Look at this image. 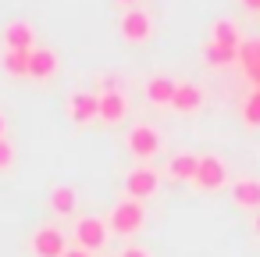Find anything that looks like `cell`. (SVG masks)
<instances>
[{
    "label": "cell",
    "mask_w": 260,
    "mask_h": 257,
    "mask_svg": "<svg viewBox=\"0 0 260 257\" xmlns=\"http://www.w3.org/2000/svg\"><path fill=\"white\" fill-rule=\"evenodd\" d=\"M203 58H207L214 68H224V65L239 61V50H235V47H224V43H207V47H203Z\"/></svg>",
    "instance_id": "d6986e66"
},
{
    "label": "cell",
    "mask_w": 260,
    "mask_h": 257,
    "mask_svg": "<svg viewBox=\"0 0 260 257\" xmlns=\"http://www.w3.org/2000/svg\"><path fill=\"white\" fill-rule=\"evenodd\" d=\"M210 43H224V47H235L242 43V33H239V22L235 18H217L210 25Z\"/></svg>",
    "instance_id": "9a60e30c"
},
{
    "label": "cell",
    "mask_w": 260,
    "mask_h": 257,
    "mask_svg": "<svg viewBox=\"0 0 260 257\" xmlns=\"http://www.w3.org/2000/svg\"><path fill=\"white\" fill-rule=\"evenodd\" d=\"M29 58H32V50H4L0 65H4L8 75H29Z\"/></svg>",
    "instance_id": "ac0fdd59"
},
{
    "label": "cell",
    "mask_w": 260,
    "mask_h": 257,
    "mask_svg": "<svg viewBox=\"0 0 260 257\" xmlns=\"http://www.w3.org/2000/svg\"><path fill=\"white\" fill-rule=\"evenodd\" d=\"M239 65L246 68V75L260 72V40H242L239 43Z\"/></svg>",
    "instance_id": "ffe728a7"
},
{
    "label": "cell",
    "mask_w": 260,
    "mask_h": 257,
    "mask_svg": "<svg viewBox=\"0 0 260 257\" xmlns=\"http://www.w3.org/2000/svg\"><path fill=\"white\" fill-rule=\"evenodd\" d=\"M125 143H128V150H132L139 161H150V157H157V154H160V147H164V139H160L157 125H150V122H136V125L128 129Z\"/></svg>",
    "instance_id": "7a4b0ae2"
},
{
    "label": "cell",
    "mask_w": 260,
    "mask_h": 257,
    "mask_svg": "<svg viewBox=\"0 0 260 257\" xmlns=\"http://www.w3.org/2000/svg\"><path fill=\"white\" fill-rule=\"evenodd\" d=\"M192 186H196L200 193H210V189L228 186V164H224L217 154H203V157H200V168H196V175H192Z\"/></svg>",
    "instance_id": "3957f363"
},
{
    "label": "cell",
    "mask_w": 260,
    "mask_h": 257,
    "mask_svg": "<svg viewBox=\"0 0 260 257\" xmlns=\"http://www.w3.org/2000/svg\"><path fill=\"white\" fill-rule=\"evenodd\" d=\"M11 164H15V143L4 136L0 139V172H11Z\"/></svg>",
    "instance_id": "7402d4cb"
},
{
    "label": "cell",
    "mask_w": 260,
    "mask_h": 257,
    "mask_svg": "<svg viewBox=\"0 0 260 257\" xmlns=\"http://www.w3.org/2000/svg\"><path fill=\"white\" fill-rule=\"evenodd\" d=\"M107 236H111V229H107V221H104V218L86 214V218H79V221H75V243H79L82 250H89V253L104 250V246H107Z\"/></svg>",
    "instance_id": "8992f818"
},
{
    "label": "cell",
    "mask_w": 260,
    "mask_h": 257,
    "mask_svg": "<svg viewBox=\"0 0 260 257\" xmlns=\"http://www.w3.org/2000/svg\"><path fill=\"white\" fill-rule=\"evenodd\" d=\"M57 72V54L50 47H32V58H29V75L32 79H50Z\"/></svg>",
    "instance_id": "4fadbf2b"
},
{
    "label": "cell",
    "mask_w": 260,
    "mask_h": 257,
    "mask_svg": "<svg viewBox=\"0 0 260 257\" xmlns=\"http://www.w3.org/2000/svg\"><path fill=\"white\" fill-rule=\"evenodd\" d=\"M242 122H246L249 129L260 125V90H249V97L242 100Z\"/></svg>",
    "instance_id": "44dd1931"
},
{
    "label": "cell",
    "mask_w": 260,
    "mask_h": 257,
    "mask_svg": "<svg viewBox=\"0 0 260 257\" xmlns=\"http://www.w3.org/2000/svg\"><path fill=\"white\" fill-rule=\"evenodd\" d=\"M143 221H146V207H143V200H132V196L114 200V207H111V214H107V229L118 232V236L139 232Z\"/></svg>",
    "instance_id": "6da1fadb"
},
{
    "label": "cell",
    "mask_w": 260,
    "mask_h": 257,
    "mask_svg": "<svg viewBox=\"0 0 260 257\" xmlns=\"http://www.w3.org/2000/svg\"><path fill=\"white\" fill-rule=\"evenodd\" d=\"M32 253L36 257H64L68 253V239L57 225H40L32 232Z\"/></svg>",
    "instance_id": "52a82bcc"
},
{
    "label": "cell",
    "mask_w": 260,
    "mask_h": 257,
    "mask_svg": "<svg viewBox=\"0 0 260 257\" xmlns=\"http://www.w3.org/2000/svg\"><path fill=\"white\" fill-rule=\"evenodd\" d=\"M242 8L246 11H260V0H242Z\"/></svg>",
    "instance_id": "d4e9b609"
},
{
    "label": "cell",
    "mask_w": 260,
    "mask_h": 257,
    "mask_svg": "<svg viewBox=\"0 0 260 257\" xmlns=\"http://www.w3.org/2000/svg\"><path fill=\"white\" fill-rule=\"evenodd\" d=\"M118 4H128V8H136V0H118Z\"/></svg>",
    "instance_id": "83f0119b"
},
{
    "label": "cell",
    "mask_w": 260,
    "mask_h": 257,
    "mask_svg": "<svg viewBox=\"0 0 260 257\" xmlns=\"http://www.w3.org/2000/svg\"><path fill=\"white\" fill-rule=\"evenodd\" d=\"M64 257H89V250H82V246H68Z\"/></svg>",
    "instance_id": "cb8c5ba5"
},
{
    "label": "cell",
    "mask_w": 260,
    "mask_h": 257,
    "mask_svg": "<svg viewBox=\"0 0 260 257\" xmlns=\"http://www.w3.org/2000/svg\"><path fill=\"white\" fill-rule=\"evenodd\" d=\"M196 168H200V154H189V150H182V154H175L171 161H168V175L171 179H182V182H192V175H196Z\"/></svg>",
    "instance_id": "5bb4252c"
},
{
    "label": "cell",
    "mask_w": 260,
    "mask_h": 257,
    "mask_svg": "<svg viewBox=\"0 0 260 257\" xmlns=\"http://www.w3.org/2000/svg\"><path fill=\"white\" fill-rule=\"evenodd\" d=\"M96 115H100V93H93V90H75V93L68 97V118H72L75 125H89Z\"/></svg>",
    "instance_id": "9c48e42d"
},
{
    "label": "cell",
    "mask_w": 260,
    "mask_h": 257,
    "mask_svg": "<svg viewBox=\"0 0 260 257\" xmlns=\"http://www.w3.org/2000/svg\"><path fill=\"white\" fill-rule=\"evenodd\" d=\"M104 125H118L128 118V97L118 90V86H104L100 90V115H96Z\"/></svg>",
    "instance_id": "ba28073f"
},
{
    "label": "cell",
    "mask_w": 260,
    "mask_h": 257,
    "mask_svg": "<svg viewBox=\"0 0 260 257\" xmlns=\"http://www.w3.org/2000/svg\"><path fill=\"white\" fill-rule=\"evenodd\" d=\"M203 104V93H200V86L196 82H175V100H171V107L175 111H182V115H192L196 107Z\"/></svg>",
    "instance_id": "7c38bea8"
},
{
    "label": "cell",
    "mask_w": 260,
    "mask_h": 257,
    "mask_svg": "<svg viewBox=\"0 0 260 257\" xmlns=\"http://www.w3.org/2000/svg\"><path fill=\"white\" fill-rule=\"evenodd\" d=\"M253 229H256V232H260V211H256V214H253Z\"/></svg>",
    "instance_id": "4316f807"
},
{
    "label": "cell",
    "mask_w": 260,
    "mask_h": 257,
    "mask_svg": "<svg viewBox=\"0 0 260 257\" xmlns=\"http://www.w3.org/2000/svg\"><path fill=\"white\" fill-rule=\"evenodd\" d=\"M0 36H4V50H32L36 43V29L29 22H8Z\"/></svg>",
    "instance_id": "30bf717a"
},
{
    "label": "cell",
    "mask_w": 260,
    "mask_h": 257,
    "mask_svg": "<svg viewBox=\"0 0 260 257\" xmlns=\"http://www.w3.org/2000/svg\"><path fill=\"white\" fill-rule=\"evenodd\" d=\"M118 33H121V40H128V43H146V40L153 36V18H150V11H146V8H128V11L118 18Z\"/></svg>",
    "instance_id": "5b68a950"
},
{
    "label": "cell",
    "mask_w": 260,
    "mask_h": 257,
    "mask_svg": "<svg viewBox=\"0 0 260 257\" xmlns=\"http://www.w3.org/2000/svg\"><path fill=\"white\" fill-rule=\"evenodd\" d=\"M160 189V172H153L150 164H136L125 172V196L132 200H150Z\"/></svg>",
    "instance_id": "277c9868"
},
{
    "label": "cell",
    "mask_w": 260,
    "mask_h": 257,
    "mask_svg": "<svg viewBox=\"0 0 260 257\" xmlns=\"http://www.w3.org/2000/svg\"><path fill=\"white\" fill-rule=\"evenodd\" d=\"M121 257H150V253H146V250H143V246H128V250H125V253H121Z\"/></svg>",
    "instance_id": "603a6c76"
},
{
    "label": "cell",
    "mask_w": 260,
    "mask_h": 257,
    "mask_svg": "<svg viewBox=\"0 0 260 257\" xmlns=\"http://www.w3.org/2000/svg\"><path fill=\"white\" fill-rule=\"evenodd\" d=\"M75 207H79V189L75 186H54L50 189V211L54 214H75Z\"/></svg>",
    "instance_id": "e0dca14e"
},
{
    "label": "cell",
    "mask_w": 260,
    "mask_h": 257,
    "mask_svg": "<svg viewBox=\"0 0 260 257\" xmlns=\"http://www.w3.org/2000/svg\"><path fill=\"white\" fill-rule=\"evenodd\" d=\"M232 200L246 211H260V179H253V175L235 179L232 182Z\"/></svg>",
    "instance_id": "8fae6325"
},
{
    "label": "cell",
    "mask_w": 260,
    "mask_h": 257,
    "mask_svg": "<svg viewBox=\"0 0 260 257\" xmlns=\"http://www.w3.org/2000/svg\"><path fill=\"white\" fill-rule=\"evenodd\" d=\"M8 136V118H4V111H0V139Z\"/></svg>",
    "instance_id": "484cf974"
},
{
    "label": "cell",
    "mask_w": 260,
    "mask_h": 257,
    "mask_svg": "<svg viewBox=\"0 0 260 257\" xmlns=\"http://www.w3.org/2000/svg\"><path fill=\"white\" fill-rule=\"evenodd\" d=\"M146 100L157 104V107H168V104L175 100V79H168V75H153V79L146 82Z\"/></svg>",
    "instance_id": "2e32d148"
}]
</instances>
